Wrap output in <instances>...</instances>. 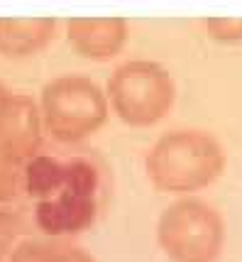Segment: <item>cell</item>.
Returning <instances> with one entry per match:
<instances>
[{
	"label": "cell",
	"mask_w": 242,
	"mask_h": 262,
	"mask_svg": "<svg viewBox=\"0 0 242 262\" xmlns=\"http://www.w3.org/2000/svg\"><path fill=\"white\" fill-rule=\"evenodd\" d=\"M228 164L220 140L201 127H176L157 137L144 155V174L150 184L172 196H196L215 184Z\"/></svg>",
	"instance_id": "1"
},
{
	"label": "cell",
	"mask_w": 242,
	"mask_h": 262,
	"mask_svg": "<svg viewBox=\"0 0 242 262\" xmlns=\"http://www.w3.org/2000/svg\"><path fill=\"white\" fill-rule=\"evenodd\" d=\"M110 111L132 127L164 120L176 103V81L154 59H127L113 69L105 83Z\"/></svg>",
	"instance_id": "2"
},
{
	"label": "cell",
	"mask_w": 242,
	"mask_h": 262,
	"mask_svg": "<svg viewBox=\"0 0 242 262\" xmlns=\"http://www.w3.org/2000/svg\"><path fill=\"white\" fill-rule=\"evenodd\" d=\"M44 130L59 142H79L98 133L108 120L105 91L83 74H59L39 91Z\"/></svg>",
	"instance_id": "3"
},
{
	"label": "cell",
	"mask_w": 242,
	"mask_h": 262,
	"mask_svg": "<svg viewBox=\"0 0 242 262\" xmlns=\"http://www.w3.org/2000/svg\"><path fill=\"white\" fill-rule=\"evenodd\" d=\"M157 243L169 262H218L225 245L223 213L206 199L179 196L157 221Z\"/></svg>",
	"instance_id": "4"
},
{
	"label": "cell",
	"mask_w": 242,
	"mask_h": 262,
	"mask_svg": "<svg viewBox=\"0 0 242 262\" xmlns=\"http://www.w3.org/2000/svg\"><path fill=\"white\" fill-rule=\"evenodd\" d=\"M130 23L120 15L110 17H71L66 20V42L83 59L108 61L123 52Z\"/></svg>",
	"instance_id": "5"
},
{
	"label": "cell",
	"mask_w": 242,
	"mask_h": 262,
	"mask_svg": "<svg viewBox=\"0 0 242 262\" xmlns=\"http://www.w3.org/2000/svg\"><path fill=\"white\" fill-rule=\"evenodd\" d=\"M42 135L44 120L39 103L27 93H12L0 120V147L27 162L42 147Z\"/></svg>",
	"instance_id": "6"
},
{
	"label": "cell",
	"mask_w": 242,
	"mask_h": 262,
	"mask_svg": "<svg viewBox=\"0 0 242 262\" xmlns=\"http://www.w3.org/2000/svg\"><path fill=\"white\" fill-rule=\"evenodd\" d=\"M57 34L54 17H0V54L22 59L42 52Z\"/></svg>",
	"instance_id": "7"
},
{
	"label": "cell",
	"mask_w": 242,
	"mask_h": 262,
	"mask_svg": "<svg viewBox=\"0 0 242 262\" xmlns=\"http://www.w3.org/2000/svg\"><path fill=\"white\" fill-rule=\"evenodd\" d=\"M25 191V162L0 147V206L15 201Z\"/></svg>",
	"instance_id": "8"
},
{
	"label": "cell",
	"mask_w": 242,
	"mask_h": 262,
	"mask_svg": "<svg viewBox=\"0 0 242 262\" xmlns=\"http://www.w3.org/2000/svg\"><path fill=\"white\" fill-rule=\"evenodd\" d=\"M27 233V223L25 218L12 211V208H3L0 206V262H8L15 248L22 243V235Z\"/></svg>",
	"instance_id": "9"
},
{
	"label": "cell",
	"mask_w": 242,
	"mask_h": 262,
	"mask_svg": "<svg viewBox=\"0 0 242 262\" xmlns=\"http://www.w3.org/2000/svg\"><path fill=\"white\" fill-rule=\"evenodd\" d=\"M44 262H95V257L71 240L49 238L44 240Z\"/></svg>",
	"instance_id": "10"
},
{
	"label": "cell",
	"mask_w": 242,
	"mask_h": 262,
	"mask_svg": "<svg viewBox=\"0 0 242 262\" xmlns=\"http://www.w3.org/2000/svg\"><path fill=\"white\" fill-rule=\"evenodd\" d=\"M203 25L213 42H220V45L242 42V17H206Z\"/></svg>",
	"instance_id": "11"
},
{
	"label": "cell",
	"mask_w": 242,
	"mask_h": 262,
	"mask_svg": "<svg viewBox=\"0 0 242 262\" xmlns=\"http://www.w3.org/2000/svg\"><path fill=\"white\" fill-rule=\"evenodd\" d=\"M8 262H44V240L25 238Z\"/></svg>",
	"instance_id": "12"
},
{
	"label": "cell",
	"mask_w": 242,
	"mask_h": 262,
	"mask_svg": "<svg viewBox=\"0 0 242 262\" xmlns=\"http://www.w3.org/2000/svg\"><path fill=\"white\" fill-rule=\"evenodd\" d=\"M12 91L0 81V120H3V113H5V105H8V101H10Z\"/></svg>",
	"instance_id": "13"
}]
</instances>
